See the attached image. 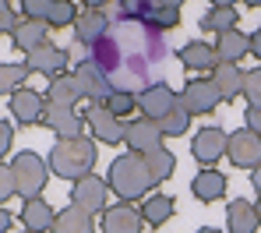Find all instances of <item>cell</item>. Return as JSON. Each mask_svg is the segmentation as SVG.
<instances>
[{"mask_svg": "<svg viewBox=\"0 0 261 233\" xmlns=\"http://www.w3.org/2000/svg\"><path fill=\"white\" fill-rule=\"evenodd\" d=\"M21 11H25V18H32V21H43V25H49V11H53V0H25V4H21Z\"/></svg>", "mask_w": 261, "mask_h": 233, "instance_id": "e575fe53", "label": "cell"}, {"mask_svg": "<svg viewBox=\"0 0 261 233\" xmlns=\"http://www.w3.org/2000/svg\"><path fill=\"white\" fill-rule=\"evenodd\" d=\"M67 60H71V53H67L64 46H53V43H46V46L32 49V53L25 57V67H29L32 74H46V78L53 82V78L67 74Z\"/></svg>", "mask_w": 261, "mask_h": 233, "instance_id": "8fae6325", "label": "cell"}, {"mask_svg": "<svg viewBox=\"0 0 261 233\" xmlns=\"http://www.w3.org/2000/svg\"><path fill=\"white\" fill-rule=\"evenodd\" d=\"M106 201H110V180H102L95 173L74 180V187H71V205H78L85 212H106L110 209Z\"/></svg>", "mask_w": 261, "mask_h": 233, "instance_id": "9c48e42d", "label": "cell"}, {"mask_svg": "<svg viewBox=\"0 0 261 233\" xmlns=\"http://www.w3.org/2000/svg\"><path fill=\"white\" fill-rule=\"evenodd\" d=\"M11 173H14V187H18V194H21L25 201L43 198V187H46V180H49V163H46L39 152H32V148L18 152V156L11 159Z\"/></svg>", "mask_w": 261, "mask_h": 233, "instance_id": "277c9868", "label": "cell"}, {"mask_svg": "<svg viewBox=\"0 0 261 233\" xmlns=\"http://www.w3.org/2000/svg\"><path fill=\"white\" fill-rule=\"evenodd\" d=\"M247 39H251V53H254V57L261 60V29H254V32L247 36Z\"/></svg>", "mask_w": 261, "mask_h": 233, "instance_id": "60d3db41", "label": "cell"}, {"mask_svg": "<svg viewBox=\"0 0 261 233\" xmlns=\"http://www.w3.org/2000/svg\"><path fill=\"white\" fill-rule=\"evenodd\" d=\"M11 141H14V127L0 120V163H4V156L11 152Z\"/></svg>", "mask_w": 261, "mask_h": 233, "instance_id": "f35d334b", "label": "cell"}, {"mask_svg": "<svg viewBox=\"0 0 261 233\" xmlns=\"http://www.w3.org/2000/svg\"><path fill=\"white\" fill-rule=\"evenodd\" d=\"M244 95H247V106H258V110H261V67L247 71V85H244Z\"/></svg>", "mask_w": 261, "mask_h": 233, "instance_id": "d590c367", "label": "cell"}, {"mask_svg": "<svg viewBox=\"0 0 261 233\" xmlns=\"http://www.w3.org/2000/svg\"><path fill=\"white\" fill-rule=\"evenodd\" d=\"M194 233H222V230H216V226H201V230H194Z\"/></svg>", "mask_w": 261, "mask_h": 233, "instance_id": "ee69618b", "label": "cell"}, {"mask_svg": "<svg viewBox=\"0 0 261 233\" xmlns=\"http://www.w3.org/2000/svg\"><path fill=\"white\" fill-rule=\"evenodd\" d=\"M127 148L134 156H148L152 148H163V131H159V120H148V117H138L127 124Z\"/></svg>", "mask_w": 261, "mask_h": 233, "instance_id": "2e32d148", "label": "cell"}, {"mask_svg": "<svg viewBox=\"0 0 261 233\" xmlns=\"http://www.w3.org/2000/svg\"><path fill=\"white\" fill-rule=\"evenodd\" d=\"M254 209H258V219H261V198H258V205H254Z\"/></svg>", "mask_w": 261, "mask_h": 233, "instance_id": "f6af8a7d", "label": "cell"}, {"mask_svg": "<svg viewBox=\"0 0 261 233\" xmlns=\"http://www.w3.org/2000/svg\"><path fill=\"white\" fill-rule=\"evenodd\" d=\"M226 177L219 173V170H198V177L191 180V194L198 198V201H219L222 194H226Z\"/></svg>", "mask_w": 261, "mask_h": 233, "instance_id": "d4e9b609", "label": "cell"}, {"mask_svg": "<svg viewBox=\"0 0 261 233\" xmlns=\"http://www.w3.org/2000/svg\"><path fill=\"white\" fill-rule=\"evenodd\" d=\"M141 226H145V216L141 209H134V201L110 205L102 212V233H141Z\"/></svg>", "mask_w": 261, "mask_h": 233, "instance_id": "9a60e30c", "label": "cell"}, {"mask_svg": "<svg viewBox=\"0 0 261 233\" xmlns=\"http://www.w3.org/2000/svg\"><path fill=\"white\" fill-rule=\"evenodd\" d=\"M187 127H191V113H187V110H180V102H176L173 113H166V117L159 120L163 138H184V135H187Z\"/></svg>", "mask_w": 261, "mask_h": 233, "instance_id": "4dcf8cb0", "label": "cell"}, {"mask_svg": "<svg viewBox=\"0 0 261 233\" xmlns=\"http://www.w3.org/2000/svg\"><path fill=\"white\" fill-rule=\"evenodd\" d=\"M219 102H222V95H219V89L212 85V78H191V82L184 85V92H180V110H187L191 117L212 113Z\"/></svg>", "mask_w": 261, "mask_h": 233, "instance_id": "5b68a950", "label": "cell"}, {"mask_svg": "<svg viewBox=\"0 0 261 233\" xmlns=\"http://www.w3.org/2000/svg\"><path fill=\"white\" fill-rule=\"evenodd\" d=\"M82 124L85 117L78 110H64V106H49L46 102V113H43V127H49L57 141H71V138H82Z\"/></svg>", "mask_w": 261, "mask_h": 233, "instance_id": "5bb4252c", "label": "cell"}, {"mask_svg": "<svg viewBox=\"0 0 261 233\" xmlns=\"http://www.w3.org/2000/svg\"><path fill=\"white\" fill-rule=\"evenodd\" d=\"M7 110L11 117L21 124V127H32V124H43V113H46V95L32 92V89H18V92L7 99Z\"/></svg>", "mask_w": 261, "mask_h": 233, "instance_id": "7c38bea8", "label": "cell"}, {"mask_svg": "<svg viewBox=\"0 0 261 233\" xmlns=\"http://www.w3.org/2000/svg\"><path fill=\"white\" fill-rule=\"evenodd\" d=\"M244 53H251V39L244 32H226V36H216V57L219 64H237Z\"/></svg>", "mask_w": 261, "mask_h": 233, "instance_id": "4316f807", "label": "cell"}, {"mask_svg": "<svg viewBox=\"0 0 261 233\" xmlns=\"http://www.w3.org/2000/svg\"><path fill=\"white\" fill-rule=\"evenodd\" d=\"M78 21V7L67 4V0H53V11H49V29H67Z\"/></svg>", "mask_w": 261, "mask_h": 233, "instance_id": "d6a6232c", "label": "cell"}, {"mask_svg": "<svg viewBox=\"0 0 261 233\" xmlns=\"http://www.w3.org/2000/svg\"><path fill=\"white\" fill-rule=\"evenodd\" d=\"M14 25H18V14L11 11V4H4V0H0V32H7V36H11V32H14Z\"/></svg>", "mask_w": 261, "mask_h": 233, "instance_id": "74e56055", "label": "cell"}, {"mask_svg": "<svg viewBox=\"0 0 261 233\" xmlns=\"http://www.w3.org/2000/svg\"><path fill=\"white\" fill-rule=\"evenodd\" d=\"M251 187L258 191V198H261V166H258V170H251Z\"/></svg>", "mask_w": 261, "mask_h": 233, "instance_id": "7bdbcfd3", "label": "cell"}, {"mask_svg": "<svg viewBox=\"0 0 261 233\" xmlns=\"http://www.w3.org/2000/svg\"><path fill=\"white\" fill-rule=\"evenodd\" d=\"M173 212H176V201L170 198V194H148L145 205H141V216H145L148 226H163V223H170Z\"/></svg>", "mask_w": 261, "mask_h": 233, "instance_id": "83f0119b", "label": "cell"}, {"mask_svg": "<svg viewBox=\"0 0 261 233\" xmlns=\"http://www.w3.org/2000/svg\"><path fill=\"white\" fill-rule=\"evenodd\" d=\"M49 173H57L60 180H82L92 173L95 166V141L92 138H71V141H57L46 156Z\"/></svg>", "mask_w": 261, "mask_h": 233, "instance_id": "7a4b0ae2", "label": "cell"}, {"mask_svg": "<svg viewBox=\"0 0 261 233\" xmlns=\"http://www.w3.org/2000/svg\"><path fill=\"white\" fill-rule=\"evenodd\" d=\"M53 233H95V219H92V212H85V209L67 205L64 212H57Z\"/></svg>", "mask_w": 261, "mask_h": 233, "instance_id": "484cf974", "label": "cell"}, {"mask_svg": "<svg viewBox=\"0 0 261 233\" xmlns=\"http://www.w3.org/2000/svg\"><path fill=\"white\" fill-rule=\"evenodd\" d=\"M74 78H78V85H82V95L92 99V106H106V99L113 95L110 82L102 78V71H99L92 60H78V64H74Z\"/></svg>", "mask_w": 261, "mask_h": 233, "instance_id": "4fadbf2b", "label": "cell"}, {"mask_svg": "<svg viewBox=\"0 0 261 233\" xmlns=\"http://www.w3.org/2000/svg\"><path fill=\"white\" fill-rule=\"evenodd\" d=\"M18 219H21L25 233H53V223H57V209H53L46 198H32V201H25V205H21Z\"/></svg>", "mask_w": 261, "mask_h": 233, "instance_id": "ac0fdd59", "label": "cell"}, {"mask_svg": "<svg viewBox=\"0 0 261 233\" xmlns=\"http://www.w3.org/2000/svg\"><path fill=\"white\" fill-rule=\"evenodd\" d=\"M85 60H92L102 78L110 82L113 92H145L152 82V67L166 60V43L163 32L145 21V18H120L110 21V32L102 36V43L88 49Z\"/></svg>", "mask_w": 261, "mask_h": 233, "instance_id": "6da1fadb", "label": "cell"}, {"mask_svg": "<svg viewBox=\"0 0 261 233\" xmlns=\"http://www.w3.org/2000/svg\"><path fill=\"white\" fill-rule=\"evenodd\" d=\"M208 78H212V85L219 89L222 102H229V99L244 95V85H247V74H244L237 64H219V67L212 71V74H208Z\"/></svg>", "mask_w": 261, "mask_h": 233, "instance_id": "603a6c76", "label": "cell"}, {"mask_svg": "<svg viewBox=\"0 0 261 233\" xmlns=\"http://www.w3.org/2000/svg\"><path fill=\"white\" fill-rule=\"evenodd\" d=\"M106 180H110V191H117L124 201H138V198H145L155 187L148 166H145V156H130V152L127 156H117L110 163Z\"/></svg>", "mask_w": 261, "mask_h": 233, "instance_id": "3957f363", "label": "cell"}, {"mask_svg": "<svg viewBox=\"0 0 261 233\" xmlns=\"http://www.w3.org/2000/svg\"><path fill=\"white\" fill-rule=\"evenodd\" d=\"M244 124H247V131H254L261 138V110L258 106H247V117H244Z\"/></svg>", "mask_w": 261, "mask_h": 233, "instance_id": "ab89813d", "label": "cell"}, {"mask_svg": "<svg viewBox=\"0 0 261 233\" xmlns=\"http://www.w3.org/2000/svg\"><path fill=\"white\" fill-rule=\"evenodd\" d=\"M176 102H180V95L166 85V82H152L145 92H138V110H141V117H148V120H163L166 113H173Z\"/></svg>", "mask_w": 261, "mask_h": 233, "instance_id": "30bf717a", "label": "cell"}, {"mask_svg": "<svg viewBox=\"0 0 261 233\" xmlns=\"http://www.w3.org/2000/svg\"><path fill=\"white\" fill-rule=\"evenodd\" d=\"M145 166H148V173H152V180L155 184H163V180H170L176 170V156L163 145V148H152L148 156H145Z\"/></svg>", "mask_w": 261, "mask_h": 233, "instance_id": "f1b7e54d", "label": "cell"}, {"mask_svg": "<svg viewBox=\"0 0 261 233\" xmlns=\"http://www.w3.org/2000/svg\"><path fill=\"white\" fill-rule=\"evenodd\" d=\"M180 60H184L187 71H205V74H212V71L219 67L216 46H212V43H201V39L184 43V46H180Z\"/></svg>", "mask_w": 261, "mask_h": 233, "instance_id": "d6986e66", "label": "cell"}, {"mask_svg": "<svg viewBox=\"0 0 261 233\" xmlns=\"http://www.w3.org/2000/svg\"><path fill=\"white\" fill-rule=\"evenodd\" d=\"M110 32V18L92 4V7H85L82 14H78V21H74V39L82 43V46H95V43H102V36Z\"/></svg>", "mask_w": 261, "mask_h": 233, "instance_id": "e0dca14e", "label": "cell"}, {"mask_svg": "<svg viewBox=\"0 0 261 233\" xmlns=\"http://www.w3.org/2000/svg\"><path fill=\"white\" fill-rule=\"evenodd\" d=\"M148 21L163 32V29H176L180 25V4H152L148 7Z\"/></svg>", "mask_w": 261, "mask_h": 233, "instance_id": "1f68e13d", "label": "cell"}, {"mask_svg": "<svg viewBox=\"0 0 261 233\" xmlns=\"http://www.w3.org/2000/svg\"><path fill=\"white\" fill-rule=\"evenodd\" d=\"M0 233H11V212L0 209Z\"/></svg>", "mask_w": 261, "mask_h": 233, "instance_id": "b9f144b4", "label": "cell"}, {"mask_svg": "<svg viewBox=\"0 0 261 233\" xmlns=\"http://www.w3.org/2000/svg\"><path fill=\"white\" fill-rule=\"evenodd\" d=\"M82 117H85L88 127H92L95 141H102V145H124L127 141V120L113 117L106 106H88Z\"/></svg>", "mask_w": 261, "mask_h": 233, "instance_id": "8992f818", "label": "cell"}, {"mask_svg": "<svg viewBox=\"0 0 261 233\" xmlns=\"http://www.w3.org/2000/svg\"><path fill=\"white\" fill-rule=\"evenodd\" d=\"M237 21H240V14H237V7H233V4H212V7L201 14V29H205V32H216V36L233 32V29H237Z\"/></svg>", "mask_w": 261, "mask_h": 233, "instance_id": "cb8c5ba5", "label": "cell"}, {"mask_svg": "<svg viewBox=\"0 0 261 233\" xmlns=\"http://www.w3.org/2000/svg\"><path fill=\"white\" fill-rule=\"evenodd\" d=\"M138 106V95H130V92H113L110 99H106V110L113 113V117H130V110Z\"/></svg>", "mask_w": 261, "mask_h": 233, "instance_id": "836d02e7", "label": "cell"}, {"mask_svg": "<svg viewBox=\"0 0 261 233\" xmlns=\"http://www.w3.org/2000/svg\"><path fill=\"white\" fill-rule=\"evenodd\" d=\"M226 145H229V135L222 127H201L194 141H191V156L201 163V170H216V163L226 156Z\"/></svg>", "mask_w": 261, "mask_h": 233, "instance_id": "52a82bcc", "label": "cell"}, {"mask_svg": "<svg viewBox=\"0 0 261 233\" xmlns=\"http://www.w3.org/2000/svg\"><path fill=\"white\" fill-rule=\"evenodd\" d=\"M78 99H85V95H82V85H78L74 74H60V78H53V82L46 85V102H49V106L74 110Z\"/></svg>", "mask_w": 261, "mask_h": 233, "instance_id": "44dd1931", "label": "cell"}, {"mask_svg": "<svg viewBox=\"0 0 261 233\" xmlns=\"http://www.w3.org/2000/svg\"><path fill=\"white\" fill-rule=\"evenodd\" d=\"M226 159L237 166V170H258L261 166V138L254 131L240 127L229 135V145H226Z\"/></svg>", "mask_w": 261, "mask_h": 233, "instance_id": "ba28073f", "label": "cell"}, {"mask_svg": "<svg viewBox=\"0 0 261 233\" xmlns=\"http://www.w3.org/2000/svg\"><path fill=\"white\" fill-rule=\"evenodd\" d=\"M18 187H14V173H11V163H0V209L7 198H14Z\"/></svg>", "mask_w": 261, "mask_h": 233, "instance_id": "8d00e7d4", "label": "cell"}, {"mask_svg": "<svg viewBox=\"0 0 261 233\" xmlns=\"http://www.w3.org/2000/svg\"><path fill=\"white\" fill-rule=\"evenodd\" d=\"M226 223H229V233H258L261 219L258 209L247 201V198H233L229 209H226Z\"/></svg>", "mask_w": 261, "mask_h": 233, "instance_id": "7402d4cb", "label": "cell"}, {"mask_svg": "<svg viewBox=\"0 0 261 233\" xmlns=\"http://www.w3.org/2000/svg\"><path fill=\"white\" fill-rule=\"evenodd\" d=\"M46 29H49V25H43V21L21 18V21L14 25V32H11V46L21 49V53L29 57L32 49H39V46H46V43H49V39H46Z\"/></svg>", "mask_w": 261, "mask_h": 233, "instance_id": "ffe728a7", "label": "cell"}, {"mask_svg": "<svg viewBox=\"0 0 261 233\" xmlns=\"http://www.w3.org/2000/svg\"><path fill=\"white\" fill-rule=\"evenodd\" d=\"M29 74H32V71L25 67V60H21V64H0V95H14Z\"/></svg>", "mask_w": 261, "mask_h": 233, "instance_id": "f546056e", "label": "cell"}]
</instances>
